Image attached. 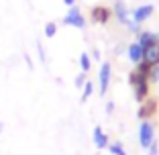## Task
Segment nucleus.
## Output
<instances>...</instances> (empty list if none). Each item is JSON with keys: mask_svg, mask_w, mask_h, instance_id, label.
<instances>
[{"mask_svg": "<svg viewBox=\"0 0 159 155\" xmlns=\"http://www.w3.org/2000/svg\"><path fill=\"white\" fill-rule=\"evenodd\" d=\"M129 84H131L133 88V94H135V100L137 102H145L147 98H149V92H151V84H149V78H145V75H141L139 71L133 70L131 74H129Z\"/></svg>", "mask_w": 159, "mask_h": 155, "instance_id": "1", "label": "nucleus"}, {"mask_svg": "<svg viewBox=\"0 0 159 155\" xmlns=\"http://www.w3.org/2000/svg\"><path fill=\"white\" fill-rule=\"evenodd\" d=\"M155 141V125L151 121H141L139 125V145L143 149H149Z\"/></svg>", "mask_w": 159, "mask_h": 155, "instance_id": "2", "label": "nucleus"}, {"mask_svg": "<svg viewBox=\"0 0 159 155\" xmlns=\"http://www.w3.org/2000/svg\"><path fill=\"white\" fill-rule=\"evenodd\" d=\"M110 78H112V66L110 61H102L98 70V84H100V96H106L108 86H110Z\"/></svg>", "mask_w": 159, "mask_h": 155, "instance_id": "3", "label": "nucleus"}, {"mask_svg": "<svg viewBox=\"0 0 159 155\" xmlns=\"http://www.w3.org/2000/svg\"><path fill=\"white\" fill-rule=\"evenodd\" d=\"M63 25H67V27H75V29H86V25H88V21H86V16L82 14V10L78 8V6H71L70 12L63 16V21H61Z\"/></svg>", "mask_w": 159, "mask_h": 155, "instance_id": "4", "label": "nucleus"}, {"mask_svg": "<svg viewBox=\"0 0 159 155\" xmlns=\"http://www.w3.org/2000/svg\"><path fill=\"white\" fill-rule=\"evenodd\" d=\"M110 19H112V8L110 6L98 4V6H92V10H90V21L96 25H106L110 23Z\"/></svg>", "mask_w": 159, "mask_h": 155, "instance_id": "5", "label": "nucleus"}, {"mask_svg": "<svg viewBox=\"0 0 159 155\" xmlns=\"http://www.w3.org/2000/svg\"><path fill=\"white\" fill-rule=\"evenodd\" d=\"M157 108H159V102L155 98H147L145 102L139 104V110H137V116L141 118V121H149V118H153L155 114H157Z\"/></svg>", "mask_w": 159, "mask_h": 155, "instance_id": "6", "label": "nucleus"}, {"mask_svg": "<svg viewBox=\"0 0 159 155\" xmlns=\"http://www.w3.org/2000/svg\"><path fill=\"white\" fill-rule=\"evenodd\" d=\"M153 12H155V6L153 4H141V6H137V8L131 12V16L139 25H143L145 21H149L151 16H153Z\"/></svg>", "mask_w": 159, "mask_h": 155, "instance_id": "7", "label": "nucleus"}, {"mask_svg": "<svg viewBox=\"0 0 159 155\" xmlns=\"http://www.w3.org/2000/svg\"><path fill=\"white\" fill-rule=\"evenodd\" d=\"M92 141H94V147H96V149H106V147L110 145V137L104 133L102 127H94V131H92Z\"/></svg>", "mask_w": 159, "mask_h": 155, "instance_id": "8", "label": "nucleus"}, {"mask_svg": "<svg viewBox=\"0 0 159 155\" xmlns=\"http://www.w3.org/2000/svg\"><path fill=\"white\" fill-rule=\"evenodd\" d=\"M143 55H145V49L141 47L137 41H133L131 45L126 47V57H129V59H131L135 66L139 63V61H143Z\"/></svg>", "mask_w": 159, "mask_h": 155, "instance_id": "9", "label": "nucleus"}, {"mask_svg": "<svg viewBox=\"0 0 159 155\" xmlns=\"http://www.w3.org/2000/svg\"><path fill=\"white\" fill-rule=\"evenodd\" d=\"M143 61H147L149 66H157V63H159V39H157L155 43H151L149 47L145 49Z\"/></svg>", "mask_w": 159, "mask_h": 155, "instance_id": "10", "label": "nucleus"}, {"mask_svg": "<svg viewBox=\"0 0 159 155\" xmlns=\"http://www.w3.org/2000/svg\"><path fill=\"white\" fill-rule=\"evenodd\" d=\"M112 16L120 25L126 23V19H129V8H126V4L122 2V0H116V2H114V6H112Z\"/></svg>", "mask_w": 159, "mask_h": 155, "instance_id": "11", "label": "nucleus"}, {"mask_svg": "<svg viewBox=\"0 0 159 155\" xmlns=\"http://www.w3.org/2000/svg\"><path fill=\"white\" fill-rule=\"evenodd\" d=\"M157 39L159 37L155 33H151V31H139V33H137V43H139L143 49H147L151 43H155Z\"/></svg>", "mask_w": 159, "mask_h": 155, "instance_id": "12", "label": "nucleus"}, {"mask_svg": "<svg viewBox=\"0 0 159 155\" xmlns=\"http://www.w3.org/2000/svg\"><path fill=\"white\" fill-rule=\"evenodd\" d=\"M80 70L84 71V74H88L92 70V59H90L88 53H80Z\"/></svg>", "mask_w": 159, "mask_h": 155, "instance_id": "13", "label": "nucleus"}, {"mask_svg": "<svg viewBox=\"0 0 159 155\" xmlns=\"http://www.w3.org/2000/svg\"><path fill=\"white\" fill-rule=\"evenodd\" d=\"M151 70H153V66H149L147 61H139V63L135 66V71H139V74H141V75H145V78H149Z\"/></svg>", "mask_w": 159, "mask_h": 155, "instance_id": "14", "label": "nucleus"}, {"mask_svg": "<svg viewBox=\"0 0 159 155\" xmlns=\"http://www.w3.org/2000/svg\"><path fill=\"white\" fill-rule=\"evenodd\" d=\"M94 94V82H86L84 84V88H82V102H86V100L90 98V96Z\"/></svg>", "mask_w": 159, "mask_h": 155, "instance_id": "15", "label": "nucleus"}, {"mask_svg": "<svg viewBox=\"0 0 159 155\" xmlns=\"http://www.w3.org/2000/svg\"><path fill=\"white\" fill-rule=\"evenodd\" d=\"M106 149L110 151V155H126V149L122 147V143H110Z\"/></svg>", "mask_w": 159, "mask_h": 155, "instance_id": "16", "label": "nucleus"}, {"mask_svg": "<svg viewBox=\"0 0 159 155\" xmlns=\"http://www.w3.org/2000/svg\"><path fill=\"white\" fill-rule=\"evenodd\" d=\"M125 27H126V31H131V33H135V35H137V33H139V31H141V25L137 23V21L133 19V16H129V19H126Z\"/></svg>", "mask_w": 159, "mask_h": 155, "instance_id": "17", "label": "nucleus"}, {"mask_svg": "<svg viewBox=\"0 0 159 155\" xmlns=\"http://www.w3.org/2000/svg\"><path fill=\"white\" fill-rule=\"evenodd\" d=\"M55 35H57V25L55 23H45V37L53 39Z\"/></svg>", "mask_w": 159, "mask_h": 155, "instance_id": "18", "label": "nucleus"}, {"mask_svg": "<svg viewBox=\"0 0 159 155\" xmlns=\"http://www.w3.org/2000/svg\"><path fill=\"white\" fill-rule=\"evenodd\" d=\"M149 84L151 86L159 84V63H157V66H153V70H151V74H149Z\"/></svg>", "mask_w": 159, "mask_h": 155, "instance_id": "19", "label": "nucleus"}, {"mask_svg": "<svg viewBox=\"0 0 159 155\" xmlns=\"http://www.w3.org/2000/svg\"><path fill=\"white\" fill-rule=\"evenodd\" d=\"M86 82H88V80H86V74H84V71H80V74L75 75L74 84H75V88H84V84H86Z\"/></svg>", "mask_w": 159, "mask_h": 155, "instance_id": "20", "label": "nucleus"}, {"mask_svg": "<svg viewBox=\"0 0 159 155\" xmlns=\"http://www.w3.org/2000/svg\"><path fill=\"white\" fill-rule=\"evenodd\" d=\"M147 155H159V143H157V139H155V141L151 143V147L147 149Z\"/></svg>", "mask_w": 159, "mask_h": 155, "instance_id": "21", "label": "nucleus"}, {"mask_svg": "<svg viewBox=\"0 0 159 155\" xmlns=\"http://www.w3.org/2000/svg\"><path fill=\"white\" fill-rule=\"evenodd\" d=\"M37 49H39V57H41V61L45 63V61H47V55H45V51H43V45H41V43H37Z\"/></svg>", "mask_w": 159, "mask_h": 155, "instance_id": "22", "label": "nucleus"}, {"mask_svg": "<svg viewBox=\"0 0 159 155\" xmlns=\"http://www.w3.org/2000/svg\"><path fill=\"white\" fill-rule=\"evenodd\" d=\"M106 112H108V114L114 112V102H112V100H110V102H106Z\"/></svg>", "mask_w": 159, "mask_h": 155, "instance_id": "23", "label": "nucleus"}, {"mask_svg": "<svg viewBox=\"0 0 159 155\" xmlns=\"http://www.w3.org/2000/svg\"><path fill=\"white\" fill-rule=\"evenodd\" d=\"M63 4H66V6H70V8H71V6H75V0H63Z\"/></svg>", "mask_w": 159, "mask_h": 155, "instance_id": "24", "label": "nucleus"}, {"mask_svg": "<svg viewBox=\"0 0 159 155\" xmlns=\"http://www.w3.org/2000/svg\"><path fill=\"white\" fill-rule=\"evenodd\" d=\"M25 61H27V63H29V67L33 70V61H31V57H29V55H25Z\"/></svg>", "mask_w": 159, "mask_h": 155, "instance_id": "25", "label": "nucleus"}, {"mask_svg": "<svg viewBox=\"0 0 159 155\" xmlns=\"http://www.w3.org/2000/svg\"><path fill=\"white\" fill-rule=\"evenodd\" d=\"M92 55H94V59H96V61L100 59V51H98V49H94V53H92Z\"/></svg>", "mask_w": 159, "mask_h": 155, "instance_id": "26", "label": "nucleus"}, {"mask_svg": "<svg viewBox=\"0 0 159 155\" xmlns=\"http://www.w3.org/2000/svg\"><path fill=\"white\" fill-rule=\"evenodd\" d=\"M2 129H4V122H0V133H2Z\"/></svg>", "mask_w": 159, "mask_h": 155, "instance_id": "27", "label": "nucleus"}, {"mask_svg": "<svg viewBox=\"0 0 159 155\" xmlns=\"http://www.w3.org/2000/svg\"><path fill=\"white\" fill-rule=\"evenodd\" d=\"M157 37H159V33H157Z\"/></svg>", "mask_w": 159, "mask_h": 155, "instance_id": "28", "label": "nucleus"}]
</instances>
